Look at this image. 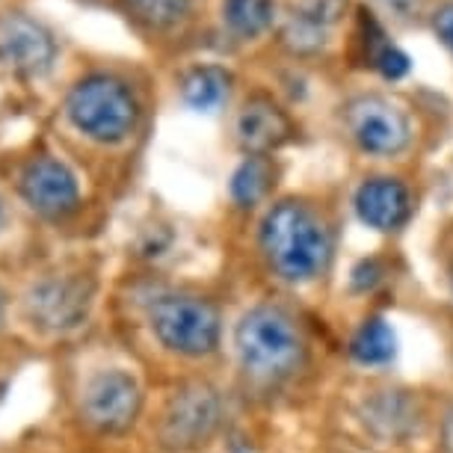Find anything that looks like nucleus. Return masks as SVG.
I'll use <instances>...</instances> for the list:
<instances>
[{
    "mask_svg": "<svg viewBox=\"0 0 453 453\" xmlns=\"http://www.w3.org/2000/svg\"><path fill=\"white\" fill-rule=\"evenodd\" d=\"M261 250L270 267L290 281L314 279L326 270L332 234L311 204L281 199L261 222Z\"/></svg>",
    "mask_w": 453,
    "mask_h": 453,
    "instance_id": "1",
    "label": "nucleus"
},
{
    "mask_svg": "<svg viewBox=\"0 0 453 453\" xmlns=\"http://www.w3.org/2000/svg\"><path fill=\"white\" fill-rule=\"evenodd\" d=\"M341 119L356 149L371 157H397L415 140L412 110L388 92L353 96L344 104Z\"/></svg>",
    "mask_w": 453,
    "mask_h": 453,
    "instance_id": "2",
    "label": "nucleus"
},
{
    "mask_svg": "<svg viewBox=\"0 0 453 453\" xmlns=\"http://www.w3.org/2000/svg\"><path fill=\"white\" fill-rule=\"evenodd\" d=\"M237 349L246 371L258 376H285L303 358V338L281 309H255L237 326Z\"/></svg>",
    "mask_w": 453,
    "mask_h": 453,
    "instance_id": "3",
    "label": "nucleus"
},
{
    "mask_svg": "<svg viewBox=\"0 0 453 453\" xmlns=\"http://www.w3.org/2000/svg\"><path fill=\"white\" fill-rule=\"evenodd\" d=\"M68 119L98 142H119L136 125V101L125 83L113 78H87L68 96Z\"/></svg>",
    "mask_w": 453,
    "mask_h": 453,
    "instance_id": "4",
    "label": "nucleus"
},
{
    "mask_svg": "<svg viewBox=\"0 0 453 453\" xmlns=\"http://www.w3.org/2000/svg\"><path fill=\"white\" fill-rule=\"evenodd\" d=\"M157 338L184 356H208L219 341V311L199 296H164L151 311Z\"/></svg>",
    "mask_w": 453,
    "mask_h": 453,
    "instance_id": "5",
    "label": "nucleus"
},
{
    "mask_svg": "<svg viewBox=\"0 0 453 453\" xmlns=\"http://www.w3.org/2000/svg\"><path fill=\"white\" fill-rule=\"evenodd\" d=\"M219 424V400L208 386H190L173 397L160 424V441L169 450L199 448Z\"/></svg>",
    "mask_w": 453,
    "mask_h": 453,
    "instance_id": "6",
    "label": "nucleus"
},
{
    "mask_svg": "<svg viewBox=\"0 0 453 453\" xmlns=\"http://www.w3.org/2000/svg\"><path fill=\"white\" fill-rule=\"evenodd\" d=\"M349 39H353V63L367 68V72H376L380 78L400 81L412 68L406 50L388 36L380 15L367 6H356V27Z\"/></svg>",
    "mask_w": 453,
    "mask_h": 453,
    "instance_id": "7",
    "label": "nucleus"
},
{
    "mask_svg": "<svg viewBox=\"0 0 453 453\" xmlns=\"http://www.w3.org/2000/svg\"><path fill=\"white\" fill-rule=\"evenodd\" d=\"M57 45L50 33L27 15H6L0 21V63L15 74H42L54 63Z\"/></svg>",
    "mask_w": 453,
    "mask_h": 453,
    "instance_id": "8",
    "label": "nucleus"
},
{
    "mask_svg": "<svg viewBox=\"0 0 453 453\" xmlns=\"http://www.w3.org/2000/svg\"><path fill=\"white\" fill-rule=\"evenodd\" d=\"M140 412V388L127 373H98L87 388V418L104 433H122Z\"/></svg>",
    "mask_w": 453,
    "mask_h": 453,
    "instance_id": "9",
    "label": "nucleus"
},
{
    "mask_svg": "<svg viewBox=\"0 0 453 453\" xmlns=\"http://www.w3.org/2000/svg\"><path fill=\"white\" fill-rule=\"evenodd\" d=\"M415 211L412 190L391 175H373L356 190V213L376 232H397Z\"/></svg>",
    "mask_w": 453,
    "mask_h": 453,
    "instance_id": "10",
    "label": "nucleus"
},
{
    "mask_svg": "<svg viewBox=\"0 0 453 453\" xmlns=\"http://www.w3.org/2000/svg\"><path fill=\"white\" fill-rule=\"evenodd\" d=\"M21 193L45 217H65L78 208V181L54 157H36L21 173Z\"/></svg>",
    "mask_w": 453,
    "mask_h": 453,
    "instance_id": "11",
    "label": "nucleus"
},
{
    "mask_svg": "<svg viewBox=\"0 0 453 453\" xmlns=\"http://www.w3.org/2000/svg\"><path fill=\"white\" fill-rule=\"evenodd\" d=\"M234 131H237V142L250 155H270V151H276L285 142L294 140V122H290V116L270 96H264V92L246 98V104L237 113Z\"/></svg>",
    "mask_w": 453,
    "mask_h": 453,
    "instance_id": "12",
    "label": "nucleus"
},
{
    "mask_svg": "<svg viewBox=\"0 0 453 453\" xmlns=\"http://www.w3.org/2000/svg\"><path fill=\"white\" fill-rule=\"evenodd\" d=\"M89 281L83 279H54L33 290L30 309L45 326H74L89 305Z\"/></svg>",
    "mask_w": 453,
    "mask_h": 453,
    "instance_id": "13",
    "label": "nucleus"
},
{
    "mask_svg": "<svg viewBox=\"0 0 453 453\" xmlns=\"http://www.w3.org/2000/svg\"><path fill=\"white\" fill-rule=\"evenodd\" d=\"M232 96V74L219 65H202L193 68L184 81V101L193 110L202 113H213Z\"/></svg>",
    "mask_w": 453,
    "mask_h": 453,
    "instance_id": "14",
    "label": "nucleus"
},
{
    "mask_svg": "<svg viewBox=\"0 0 453 453\" xmlns=\"http://www.w3.org/2000/svg\"><path fill=\"white\" fill-rule=\"evenodd\" d=\"M122 12L136 27L164 33L193 15V0H122Z\"/></svg>",
    "mask_w": 453,
    "mask_h": 453,
    "instance_id": "15",
    "label": "nucleus"
},
{
    "mask_svg": "<svg viewBox=\"0 0 453 453\" xmlns=\"http://www.w3.org/2000/svg\"><path fill=\"white\" fill-rule=\"evenodd\" d=\"M228 30L237 39H255L267 33L276 21V4L273 0H226L222 4Z\"/></svg>",
    "mask_w": 453,
    "mask_h": 453,
    "instance_id": "16",
    "label": "nucleus"
},
{
    "mask_svg": "<svg viewBox=\"0 0 453 453\" xmlns=\"http://www.w3.org/2000/svg\"><path fill=\"white\" fill-rule=\"evenodd\" d=\"M273 184H276V164L270 155H250L232 178V196L237 204H255L270 193Z\"/></svg>",
    "mask_w": 453,
    "mask_h": 453,
    "instance_id": "17",
    "label": "nucleus"
},
{
    "mask_svg": "<svg viewBox=\"0 0 453 453\" xmlns=\"http://www.w3.org/2000/svg\"><path fill=\"white\" fill-rule=\"evenodd\" d=\"M395 332L388 329L386 320H367L353 338V358L362 365H386L395 356Z\"/></svg>",
    "mask_w": 453,
    "mask_h": 453,
    "instance_id": "18",
    "label": "nucleus"
},
{
    "mask_svg": "<svg viewBox=\"0 0 453 453\" xmlns=\"http://www.w3.org/2000/svg\"><path fill=\"white\" fill-rule=\"evenodd\" d=\"M347 12H349V0H294V6H290L294 19H303L329 33L335 24L344 21Z\"/></svg>",
    "mask_w": 453,
    "mask_h": 453,
    "instance_id": "19",
    "label": "nucleus"
},
{
    "mask_svg": "<svg viewBox=\"0 0 453 453\" xmlns=\"http://www.w3.org/2000/svg\"><path fill=\"white\" fill-rule=\"evenodd\" d=\"M424 24L430 27L435 42L453 57V0H430Z\"/></svg>",
    "mask_w": 453,
    "mask_h": 453,
    "instance_id": "20",
    "label": "nucleus"
},
{
    "mask_svg": "<svg viewBox=\"0 0 453 453\" xmlns=\"http://www.w3.org/2000/svg\"><path fill=\"white\" fill-rule=\"evenodd\" d=\"M373 4L380 6L388 19H395L397 24L412 27V24H424V15H426L430 0H373Z\"/></svg>",
    "mask_w": 453,
    "mask_h": 453,
    "instance_id": "21",
    "label": "nucleus"
},
{
    "mask_svg": "<svg viewBox=\"0 0 453 453\" xmlns=\"http://www.w3.org/2000/svg\"><path fill=\"white\" fill-rule=\"evenodd\" d=\"M444 444H448V450L453 453V409L448 412V421H444Z\"/></svg>",
    "mask_w": 453,
    "mask_h": 453,
    "instance_id": "22",
    "label": "nucleus"
},
{
    "mask_svg": "<svg viewBox=\"0 0 453 453\" xmlns=\"http://www.w3.org/2000/svg\"><path fill=\"white\" fill-rule=\"evenodd\" d=\"M450 290H453V267H450Z\"/></svg>",
    "mask_w": 453,
    "mask_h": 453,
    "instance_id": "23",
    "label": "nucleus"
},
{
    "mask_svg": "<svg viewBox=\"0 0 453 453\" xmlns=\"http://www.w3.org/2000/svg\"><path fill=\"white\" fill-rule=\"evenodd\" d=\"M0 213H4V204H0Z\"/></svg>",
    "mask_w": 453,
    "mask_h": 453,
    "instance_id": "24",
    "label": "nucleus"
}]
</instances>
